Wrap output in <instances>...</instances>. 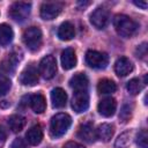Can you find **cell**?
Masks as SVG:
<instances>
[{"instance_id": "1", "label": "cell", "mask_w": 148, "mask_h": 148, "mask_svg": "<svg viewBox=\"0 0 148 148\" xmlns=\"http://www.w3.org/2000/svg\"><path fill=\"white\" fill-rule=\"evenodd\" d=\"M113 27L117 34L124 38L133 37L138 31V23L133 21L130 16L124 14H117L113 18Z\"/></svg>"}, {"instance_id": "2", "label": "cell", "mask_w": 148, "mask_h": 148, "mask_svg": "<svg viewBox=\"0 0 148 148\" xmlns=\"http://www.w3.org/2000/svg\"><path fill=\"white\" fill-rule=\"evenodd\" d=\"M72 118L67 113H57L50 121V135L54 139L62 136L69 128Z\"/></svg>"}, {"instance_id": "3", "label": "cell", "mask_w": 148, "mask_h": 148, "mask_svg": "<svg viewBox=\"0 0 148 148\" xmlns=\"http://www.w3.org/2000/svg\"><path fill=\"white\" fill-rule=\"evenodd\" d=\"M23 42L25 46L32 51L36 52L40 49L42 43H43V35L42 30L37 27H30L23 32Z\"/></svg>"}, {"instance_id": "4", "label": "cell", "mask_w": 148, "mask_h": 148, "mask_svg": "<svg viewBox=\"0 0 148 148\" xmlns=\"http://www.w3.org/2000/svg\"><path fill=\"white\" fill-rule=\"evenodd\" d=\"M30 10H31V3L30 2L17 1V2H14L10 6L8 14H9V16L14 21H16V22H23L30 15Z\"/></svg>"}, {"instance_id": "5", "label": "cell", "mask_w": 148, "mask_h": 148, "mask_svg": "<svg viewBox=\"0 0 148 148\" xmlns=\"http://www.w3.org/2000/svg\"><path fill=\"white\" fill-rule=\"evenodd\" d=\"M38 71L39 74L45 79V80H50L52 79L56 73H57V61L56 58L53 56H46L44 57L38 66Z\"/></svg>"}, {"instance_id": "6", "label": "cell", "mask_w": 148, "mask_h": 148, "mask_svg": "<svg viewBox=\"0 0 148 148\" xmlns=\"http://www.w3.org/2000/svg\"><path fill=\"white\" fill-rule=\"evenodd\" d=\"M86 62L92 68L103 69V68L106 67V65L109 62V58L105 53L94 51V50H89L86 53Z\"/></svg>"}, {"instance_id": "7", "label": "cell", "mask_w": 148, "mask_h": 148, "mask_svg": "<svg viewBox=\"0 0 148 148\" xmlns=\"http://www.w3.org/2000/svg\"><path fill=\"white\" fill-rule=\"evenodd\" d=\"M110 13L105 7H97L90 14V23L96 29H104L109 22Z\"/></svg>"}, {"instance_id": "8", "label": "cell", "mask_w": 148, "mask_h": 148, "mask_svg": "<svg viewBox=\"0 0 148 148\" xmlns=\"http://www.w3.org/2000/svg\"><path fill=\"white\" fill-rule=\"evenodd\" d=\"M62 2L53 1V2H43L40 6V17L43 20H53L56 18L61 9H62Z\"/></svg>"}, {"instance_id": "9", "label": "cell", "mask_w": 148, "mask_h": 148, "mask_svg": "<svg viewBox=\"0 0 148 148\" xmlns=\"http://www.w3.org/2000/svg\"><path fill=\"white\" fill-rule=\"evenodd\" d=\"M89 106V95L88 90H79L74 91L72 98V108L75 112L81 113L84 112Z\"/></svg>"}, {"instance_id": "10", "label": "cell", "mask_w": 148, "mask_h": 148, "mask_svg": "<svg viewBox=\"0 0 148 148\" xmlns=\"http://www.w3.org/2000/svg\"><path fill=\"white\" fill-rule=\"evenodd\" d=\"M22 59V52L21 50L15 49L13 52H10L9 54H7V57L1 61L0 66L1 69L6 73H13L17 66V64L21 61Z\"/></svg>"}, {"instance_id": "11", "label": "cell", "mask_w": 148, "mask_h": 148, "mask_svg": "<svg viewBox=\"0 0 148 148\" xmlns=\"http://www.w3.org/2000/svg\"><path fill=\"white\" fill-rule=\"evenodd\" d=\"M20 82L23 86H35L38 83V72L32 64L22 71L20 75Z\"/></svg>"}, {"instance_id": "12", "label": "cell", "mask_w": 148, "mask_h": 148, "mask_svg": "<svg viewBox=\"0 0 148 148\" xmlns=\"http://www.w3.org/2000/svg\"><path fill=\"white\" fill-rule=\"evenodd\" d=\"M98 112L103 117H111L114 114L117 109V102L113 97H105L98 103Z\"/></svg>"}, {"instance_id": "13", "label": "cell", "mask_w": 148, "mask_h": 148, "mask_svg": "<svg viewBox=\"0 0 148 148\" xmlns=\"http://www.w3.org/2000/svg\"><path fill=\"white\" fill-rule=\"evenodd\" d=\"M77 136L81 140H83L88 143H91L96 140V130L94 128L91 123L81 124L79 127V131H77Z\"/></svg>"}, {"instance_id": "14", "label": "cell", "mask_w": 148, "mask_h": 148, "mask_svg": "<svg viewBox=\"0 0 148 148\" xmlns=\"http://www.w3.org/2000/svg\"><path fill=\"white\" fill-rule=\"evenodd\" d=\"M133 71V64L132 61L126 57H120L114 62V72L118 76L123 77L128 75Z\"/></svg>"}, {"instance_id": "15", "label": "cell", "mask_w": 148, "mask_h": 148, "mask_svg": "<svg viewBox=\"0 0 148 148\" xmlns=\"http://www.w3.org/2000/svg\"><path fill=\"white\" fill-rule=\"evenodd\" d=\"M88 84H89V80L84 73H76L69 80V86L72 89H74V91L88 90Z\"/></svg>"}, {"instance_id": "16", "label": "cell", "mask_w": 148, "mask_h": 148, "mask_svg": "<svg viewBox=\"0 0 148 148\" xmlns=\"http://www.w3.org/2000/svg\"><path fill=\"white\" fill-rule=\"evenodd\" d=\"M61 65L64 69H72L76 65V54L72 47H67L61 53Z\"/></svg>"}, {"instance_id": "17", "label": "cell", "mask_w": 148, "mask_h": 148, "mask_svg": "<svg viewBox=\"0 0 148 148\" xmlns=\"http://www.w3.org/2000/svg\"><path fill=\"white\" fill-rule=\"evenodd\" d=\"M51 101H52L53 108H57V109L64 108L67 102V94L62 88H59V87L54 88L51 91Z\"/></svg>"}, {"instance_id": "18", "label": "cell", "mask_w": 148, "mask_h": 148, "mask_svg": "<svg viewBox=\"0 0 148 148\" xmlns=\"http://www.w3.org/2000/svg\"><path fill=\"white\" fill-rule=\"evenodd\" d=\"M113 133H114L113 125L108 124V123H104V124H101L97 127V130H96V138H98L103 142H108L113 136Z\"/></svg>"}, {"instance_id": "19", "label": "cell", "mask_w": 148, "mask_h": 148, "mask_svg": "<svg viewBox=\"0 0 148 148\" xmlns=\"http://www.w3.org/2000/svg\"><path fill=\"white\" fill-rule=\"evenodd\" d=\"M29 104L36 113H43L46 109V99L42 94L31 95L29 98Z\"/></svg>"}, {"instance_id": "20", "label": "cell", "mask_w": 148, "mask_h": 148, "mask_svg": "<svg viewBox=\"0 0 148 148\" xmlns=\"http://www.w3.org/2000/svg\"><path fill=\"white\" fill-rule=\"evenodd\" d=\"M27 141L32 145V146H37L40 143L42 139H43V130L39 125H35L32 127H30L25 134Z\"/></svg>"}, {"instance_id": "21", "label": "cell", "mask_w": 148, "mask_h": 148, "mask_svg": "<svg viewBox=\"0 0 148 148\" xmlns=\"http://www.w3.org/2000/svg\"><path fill=\"white\" fill-rule=\"evenodd\" d=\"M74 36H75V28L71 22L66 21L60 24L58 29V37L61 40H71Z\"/></svg>"}, {"instance_id": "22", "label": "cell", "mask_w": 148, "mask_h": 148, "mask_svg": "<svg viewBox=\"0 0 148 148\" xmlns=\"http://www.w3.org/2000/svg\"><path fill=\"white\" fill-rule=\"evenodd\" d=\"M13 37H14V32L12 27L6 23L0 24V45L7 46L13 40Z\"/></svg>"}, {"instance_id": "23", "label": "cell", "mask_w": 148, "mask_h": 148, "mask_svg": "<svg viewBox=\"0 0 148 148\" xmlns=\"http://www.w3.org/2000/svg\"><path fill=\"white\" fill-rule=\"evenodd\" d=\"M25 118L23 116H20V114H13L8 118V125L10 127V130L15 133L20 132L23 130V127L25 126Z\"/></svg>"}, {"instance_id": "24", "label": "cell", "mask_w": 148, "mask_h": 148, "mask_svg": "<svg viewBox=\"0 0 148 148\" xmlns=\"http://www.w3.org/2000/svg\"><path fill=\"white\" fill-rule=\"evenodd\" d=\"M117 90V86L112 80L109 79H102L99 80L98 84H97V91L99 94L103 95H108V94H112Z\"/></svg>"}, {"instance_id": "25", "label": "cell", "mask_w": 148, "mask_h": 148, "mask_svg": "<svg viewBox=\"0 0 148 148\" xmlns=\"http://www.w3.org/2000/svg\"><path fill=\"white\" fill-rule=\"evenodd\" d=\"M132 138H133V131H126V132L121 133L117 138V140L114 142V147L116 148H127L131 145Z\"/></svg>"}, {"instance_id": "26", "label": "cell", "mask_w": 148, "mask_h": 148, "mask_svg": "<svg viewBox=\"0 0 148 148\" xmlns=\"http://www.w3.org/2000/svg\"><path fill=\"white\" fill-rule=\"evenodd\" d=\"M142 87H143V83H142L141 80L138 79V77H134V79L130 80V81L127 82V86H126L127 91H128L131 95H138V94L142 90Z\"/></svg>"}, {"instance_id": "27", "label": "cell", "mask_w": 148, "mask_h": 148, "mask_svg": "<svg viewBox=\"0 0 148 148\" xmlns=\"http://www.w3.org/2000/svg\"><path fill=\"white\" fill-rule=\"evenodd\" d=\"M12 87V82L9 77H7L3 74H0V96L6 95Z\"/></svg>"}, {"instance_id": "28", "label": "cell", "mask_w": 148, "mask_h": 148, "mask_svg": "<svg viewBox=\"0 0 148 148\" xmlns=\"http://www.w3.org/2000/svg\"><path fill=\"white\" fill-rule=\"evenodd\" d=\"M132 116V105L130 104H124L121 110H120V114H119V119L123 123H127L131 119Z\"/></svg>"}, {"instance_id": "29", "label": "cell", "mask_w": 148, "mask_h": 148, "mask_svg": "<svg viewBox=\"0 0 148 148\" xmlns=\"http://www.w3.org/2000/svg\"><path fill=\"white\" fill-rule=\"evenodd\" d=\"M136 145L140 148H147L148 147V134L146 130H142L136 135Z\"/></svg>"}, {"instance_id": "30", "label": "cell", "mask_w": 148, "mask_h": 148, "mask_svg": "<svg viewBox=\"0 0 148 148\" xmlns=\"http://www.w3.org/2000/svg\"><path fill=\"white\" fill-rule=\"evenodd\" d=\"M135 53H136V57L138 58H145L147 56V44L146 43H142L141 45H139L135 50Z\"/></svg>"}, {"instance_id": "31", "label": "cell", "mask_w": 148, "mask_h": 148, "mask_svg": "<svg viewBox=\"0 0 148 148\" xmlns=\"http://www.w3.org/2000/svg\"><path fill=\"white\" fill-rule=\"evenodd\" d=\"M10 148H27V145H25V142H24L23 139L17 138V139H15V140L12 142Z\"/></svg>"}, {"instance_id": "32", "label": "cell", "mask_w": 148, "mask_h": 148, "mask_svg": "<svg viewBox=\"0 0 148 148\" xmlns=\"http://www.w3.org/2000/svg\"><path fill=\"white\" fill-rule=\"evenodd\" d=\"M62 148H84V147H83L82 145L75 142V141H68V142H66V143L64 145Z\"/></svg>"}, {"instance_id": "33", "label": "cell", "mask_w": 148, "mask_h": 148, "mask_svg": "<svg viewBox=\"0 0 148 148\" xmlns=\"http://www.w3.org/2000/svg\"><path fill=\"white\" fill-rule=\"evenodd\" d=\"M5 142H6V133L2 130H0V148L3 147Z\"/></svg>"}, {"instance_id": "34", "label": "cell", "mask_w": 148, "mask_h": 148, "mask_svg": "<svg viewBox=\"0 0 148 148\" xmlns=\"http://www.w3.org/2000/svg\"><path fill=\"white\" fill-rule=\"evenodd\" d=\"M133 3L138 7H141L142 9H147V1H133Z\"/></svg>"}, {"instance_id": "35", "label": "cell", "mask_w": 148, "mask_h": 148, "mask_svg": "<svg viewBox=\"0 0 148 148\" xmlns=\"http://www.w3.org/2000/svg\"><path fill=\"white\" fill-rule=\"evenodd\" d=\"M89 3H90V2H79V5H82L83 7H84V6H88Z\"/></svg>"}]
</instances>
